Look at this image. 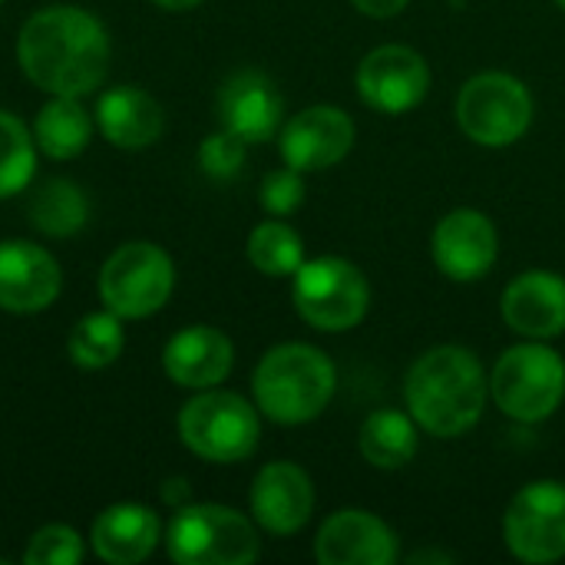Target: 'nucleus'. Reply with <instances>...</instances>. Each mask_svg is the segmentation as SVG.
Masks as SVG:
<instances>
[{
	"instance_id": "nucleus-34",
	"label": "nucleus",
	"mask_w": 565,
	"mask_h": 565,
	"mask_svg": "<svg viewBox=\"0 0 565 565\" xmlns=\"http://www.w3.org/2000/svg\"><path fill=\"white\" fill-rule=\"evenodd\" d=\"M0 3H3V0H0Z\"/></svg>"
},
{
	"instance_id": "nucleus-22",
	"label": "nucleus",
	"mask_w": 565,
	"mask_h": 565,
	"mask_svg": "<svg viewBox=\"0 0 565 565\" xmlns=\"http://www.w3.org/2000/svg\"><path fill=\"white\" fill-rule=\"evenodd\" d=\"M33 136L43 156L66 162L76 159L89 139H93V122L86 116V109L76 103V96H53L33 122Z\"/></svg>"
},
{
	"instance_id": "nucleus-13",
	"label": "nucleus",
	"mask_w": 565,
	"mask_h": 565,
	"mask_svg": "<svg viewBox=\"0 0 565 565\" xmlns=\"http://www.w3.org/2000/svg\"><path fill=\"white\" fill-rule=\"evenodd\" d=\"M354 146V122L338 106H311L281 129V156L298 172L338 166Z\"/></svg>"
},
{
	"instance_id": "nucleus-17",
	"label": "nucleus",
	"mask_w": 565,
	"mask_h": 565,
	"mask_svg": "<svg viewBox=\"0 0 565 565\" xmlns=\"http://www.w3.org/2000/svg\"><path fill=\"white\" fill-rule=\"evenodd\" d=\"M503 321L533 341L565 331V278L553 271H523L503 291Z\"/></svg>"
},
{
	"instance_id": "nucleus-14",
	"label": "nucleus",
	"mask_w": 565,
	"mask_h": 565,
	"mask_svg": "<svg viewBox=\"0 0 565 565\" xmlns=\"http://www.w3.org/2000/svg\"><path fill=\"white\" fill-rule=\"evenodd\" d=\"M63 285L56 258L33 242H0V308L33 315L56 301Z\"/></svg>"
},
{
	"instance_id": "nucleus-29",
	"label": "nucleus",
	"mask_w": 565,
	"mask_h": 565,
	"mask_svg": "<svg viewBox=\"0 0 565 565\" xmlns=\"http://www.w3.org/2000/svg\"><path fill=\"white\" fill-rule=\"evenodd\" d=\"M245 139L222 129L199 146V166L209 179H235L245 166Z\"/></svg>"
},
{
	"instance_id": "nucleus-31",
	"label": "nucleus",
	"mask_w": 565,
	"mask_h": 565,
	"mask_svg": "<svg viewBox=\"0 0 565 565\" xmlns=\"http://www.w3.org/2000/svg\"><path fill=\"white\" fill-rule=\"evenodd\" d=\"M364 17H374V20H387V17H397L411 0H351Z\"/></svg>"
},
{
	"instance_id": "nucleus-18",
	"label": "nucleus",
	"mask_w": 565,
	"mask_h": 565,
	"mask_svg": "<svg viewBox=\"0 0 565 565\" xmlns=\"http://www.w3.org/2000/svg\"><path fill=\"white\" fill-rule=\"evenodd\" d=\"M218 116L228 132L245 142H265L281 122V96L258 70L232 73L218 89Z\"/></svg>"
},
{
	"instance_id": "nucleus-6",
	"label": "nucleus",
	"mask_w": 565,
	"mask_h": 565,
	"mask_svg": "<svg viewBox=\"0 0 565 565\" xmlns=\"http://www.w3.org/2000/svg\"><path fill=\"white\" fill-rule=\"evenodd\" d=\"M169 556L179 565H248L262 543L255 526L228 507H182L169 523Z\"/></svg>"
},
{
	"instance_id": "nucleus-21",
	"label": "nucleus",
	"mask_w": 565,
	"mask_h": 565,
	"mask_svg": "<svg viewBox=\"0 0 565 565\" xmlns=\"http://www.w3.org/2000/svg\"><path fill=\"white\" fill-rule=\"evenodd\" d=\"M96 122L116 149H146L162 136V106L139 86H116L99 96Z\"/></svg>"
},
{
	"instance_id": "nucleus-20",
	"label": "nucleus",
	"mask_w": 565,
	"mask_h": 565,
	"mask_svg": "<svg viewBox=\"0 0 565 565\" xmlns=\"http://www.w3.org/2000/svg\"><path fill=\"white\" fill-rule=\"evenodd\" d=\"M93 553L109 565H136L159 543V516L139 503H116L93 523Z\"/></svg>"
},
{
	"instance_id": "nucleus-2",
	"label": "nucleus",
	"mask_w": 565,
	"mask_h": 565,
	"mask_svg": "<svg viewBox=\"0 0 565 565\" xmlns=\"http://www.w3.org/2000/svg\"><path fill=\"white\" fill-rule=\"evenodd\" d=\"M404 397L417 427L450 440L480 424L487 407V377L473 351L444 344L414 361L404 381Z\"/></svg>"
},
{
	"instance_id": "nucleus-8",
	"label": "nucleus",
	"mask_w": 565,
	"mask_h": 565,
	"mask_svg": "<svg viewBox=\"0 0 565 565\" xmlns=\"http://www.w3.org/2000/svg\"><path fill=\"white\" fill-rule=\"evenodd\" d=\"M457 122L477 146H513L533 122V96L510 73H480L457 96Z\"/></svg>"
},
{
	"instance_id": "nucleus-32",
	"label": "nucleus",
	"mask_w": 565,
	"mask_h": 565,
	"mask_svg": "<svg viewBox=\"0 0 565 565\" xmlns=\"http://www.w3.org/2000/svg\"><path fill=\"white\" fill-rule=\"evenodd\" d=\"M152 3H159L162 10H192V7H199L202 0H152Z\"/></svg>"
},
{
	"instance_id": "nucleus-3",
	"label": "nucleus",
	"mask_w": 565,
	"mask_h": 565,
	"mask_svg": "<svg viewBox=\"0 0 565 565\" xmlns=\"http://www.w3.org/2000/svg\"><path fill=\"white\" fill-rule=\"evenodd\" d=\"M255 404L275 424H308L334 397L338 371L311 344H278L255 367Z\"/></svg>"
},
{
	"instance_id": "nucleus-19",
	"label": "nucleus",
	"mask_w": 565,
	"mask_h": 565,
	"mask_svg": "<svg viewBox=\"0 0 565 565\" xmlns=\"http://www.w3.org/2000/svg\"><path fill=\"white\" fill-rule=\"evenodd\" d=\"M232 364H235L232 341L209 324H192L179 331L162 351V367L169 381H175L179 387H192V391H209L222 384Z\"/></svg>"
},
{
	"instance_id": "nucleus-1",
	"label": "nucleus",
	"mask_w": 565,
	"mask_h": 565,
	"mask_svg": "<svg viewBox=\"0 0 565 565\" xmlns=\"http://www.w3.org/2000/svg\"><path fill=\"white\" fill-rule=\"evenodd\" d=\"M17 60L36 89L50 96H86L106 76L109 36L79 7H43L20 26Z\"/></svg>"
},
{
	"instance_id": "nucleus-10",
	"label": "nucleus",
	"mask_w": 565,
	"mask_h": 565,
	"mask_svg": "<svg viewBox=\"0 0 565 565\" xmlns=\"http://www.w3.org/2000/svg\"><path fill=\"white\" fill-rule=\"evenodd\" d=\"M503 540L523 563H559L565 556V483L540 480L523 487L507 510Z\"/></svg>"
},
{
	"instance_id": "nucleus-28",
	"label": "nucleus",
	"mask_w": 565,
	"mask_h": 565,
	"mask_svg": "<svg viewBox=\"0 0 565 565\" xmlns=\"http://www.w3.org/2000/svg\"><path fill=\"white\" fill-rule=\"evenodd\" d=\"M79 559H83V540L70 526H43L23 553L26 565H76Z\"/></svg>"
},
{
	"instance_id": "nucleus-24",
	"label": "nucleus",
	"mask_w": 565,
	"mask_h": 565,
	"mask_svg": "<svg viewBox=\"0 0 565 565\" xmlns=\"http://www.w3.org/2000/svg\"><path fill=\"white\" fill-rule=\"evenodd\" d=\"M86 218H89V202L83 189L66 179L43 182L30 199V222L43 235L70 238L86 225Z\"/></svg>"
},
{
	"instance_id": "nucleus-7",
	"label": "nucleus",
	"mask_w": 565,
	"mask_h": 565,
	"mask_svg": "<svg viewBox=\"0 0 565 565\" xmlns=\"http://www.w3.org/2000/svg\"><path fill=\"white\" fill-rule=\"evenodd\" d=\"M175 285L172 258L152 242H129L116 248L99 271V298L122 321L156 315Z\"/></svg>"
},
{
	"instance_id": "nucleus-15",
	"label": "nucleus",
	"mask_w": 565,
	"mask_h": 565,
	"mask_svg": "<svg viewBox=\"0 0 565 565\" xmlns=\"http://www.w3.org/2000/svg\"><path fill=\"white\" fill-rule=\"evenodd\" d=\"M315 556L321 565H394L401 546L394 530L374 513L341 510L321 526Z\"/></svg>"
},
{
	"instance_id": "nucleus-16",
	"label": "nucleus",
	"mask_w": 565,
	"mask_h": 565,
	"mask_svg": "<svg viewBox=\"0 0 565 565\" xmlns=\"http://www.w3.org/2000/svg\"><path fill=\"white\" fill-rule=\"evenodd\" d=\"M315 510L311 477L288 460H275L258 470L252 483V516L262 530L275 536L298 533Z\"/></svg>"
},
{
	"instance_id": "nucleus-33",
	"label": "nucleus",
	"mask_w": 565,
	"mask_h": 565,
	"mask_svg": "<svg viewBox=\"0 0 565 565\" xmlns=\"http://www.w3.org/2000/svg\"><path fill=\"white\" fill-rule=\"evenodd\" d=\"M556 3H559V7H563V10H565V0H556Z\"/></svg>"
},
{
	"instance_id": "nucleus-4",
	"label": "nucleus",
	"mask_w": 565,
	"mask_h": 565,
	"mask_svg": "<svg viewBox=\"0 0 565 565\" xmlns=\"http://www.w3.org/2000/svg\"><path fill=\"white\" fill-rule=\"evenodd\" d=\"M490 394L507 417L520 424H540L563 404L565 361L540 341L510 348L493 367Z\"/></svg>"
},
{
	"instance_id": "nucleus-26",
	"label": "nucleus",
	"mask_w": 565,
	"mask_h": 565,
	"mask_svg": "<svg viewBox=\"0 0 565 565\" xmlns=\"http://www.w3.org/2000/svg\"><path fill=\"white\" fill-rule=\"evenodd\" d=\"M248 262L271 278L295 275L305 262V242L285 222H262L248 235Z\"/></svg>"
},
{
	"instance_id": "nucleus-30",
	"label": "nucleus",
	"mask_w": 565,
	"mask_h": 565,
	"mask_svg": "<svg viewBox=\"0 0 565 565\" xmlns=\"http://www.w3.org/2000/svg\"><path fill=\"white\" fill-rule=\"evenodd\" d=\"M262 205L268 215H291L301 202H305V182H301V172L298 169H278V172H268L265 182H262V192H258Z\"/></svg>"
},
{
	"instance_id": "nucleus-5",
	"label": "nucleus",
	"mask_w": 565,
	"mask_h": 565,
	"mask_svg": "<svg viewBox=\"0 0 565 565\" xmlns=\"http://www.w3.org/2000/svg\"><path fill=\"white\" fill-rule=\"evenodd\" d=\"M179 437L209 463H242L255 454L262 424L245 397L209 387L182 407Z\"/></svg>"
},
{
	"instance_id": "nucleus-27",
	"label": "nucleus",
	"mask_w": 565,
	"mask_h": 565,
	"mask_svg": "<svg viewBox=\"0 0 565 565\" xmlns=\"http://www.w3.org/2000/svg\"><path fill=\"white\" fill-rule=\"evenodd\" d=\"M33 169L36 149L26 126L13 113L0 109V199L17 195L33 179Z\"/></svg>"
},
{
	"instance_id": "nucleus-9",
	"label": "nucleus",
	"mask_w": 565,
	"mask_h": 565,
	"mask_svg": "<svg viewBox=\"0 0 565 565\" xmlns=\"http://www.w3.org/2000/svg\"><path fill=\"white\" fill-rule=\"evenodd\" d=\"M291 295L298 315L318 331H348L364 321L371 305L367 278L344 258L301 262Z\"/></svg>"
},
{
	"instance_id": "nucleus-12",
	"label": "nucleus",
	"mask_w": 565,
	"mask_h": 565,
	"mask_svg": "<svg viewBox=\"0 0 565 565\" xmlns=\"http://www.w3.org/2000/svg\"><path fill=\"white\" fill-rule=\"evenodd\" d=\"M497 248H500L497 228L477 209H457V212L444 215L437 222L434 242H430L437 268L454 281L483 278L497 262Z\"/></svg>"
},
{
	"instance_id": "nucleus-11",
	"label": "nucleus",
	"mask_w": 565,
	"mask_h": 565,
	"mask_svg": "<svg viewBox=\"0 0 565 565\" xmlns=\"http://www.w3.org/2000/svg\"><path fill=\"white\" fill-rule=\"evenodd\" d=\"M430 89L427 60L401 43H387L371 50L358 66V93L371 109L381 113H407L424 103Z\"/></svg>"
},
{
	"instance_id": "nucleus-25",
	"label": "nucleus",
	"mask_w": 565,
	"mask_h": 565,
	"mask_svg": "<svg viewBox=\"0 0 565 565\" xmlns=\"http://www.w3.org/2000/svg\"><path fill=\"white\" fill-rule=\"evenodd\" d=\"M122 344H126L122 318L106 308V311L86 315L73 328V334L66 341V351H70L73 364H79L86 371H99V367H109L122 354Z\"/></svg>"
},
{
	"instance_id": "nucleus-23",
	"label": "nucleus",
	"mask_w": 565,
	"mask_h": 565,
	"mask_svg": "<svg viewBox=\"0 0 565 565\" xmlns=\"http://www.w3.org/2000/svg\"><path fill=\"white\" fill-rule=\"evenodd\" d=\"M361 454L371 467L401 470L417 454V427L414 417L401 411H377L361 427Z\"/></svg>"
}]
</instances>
